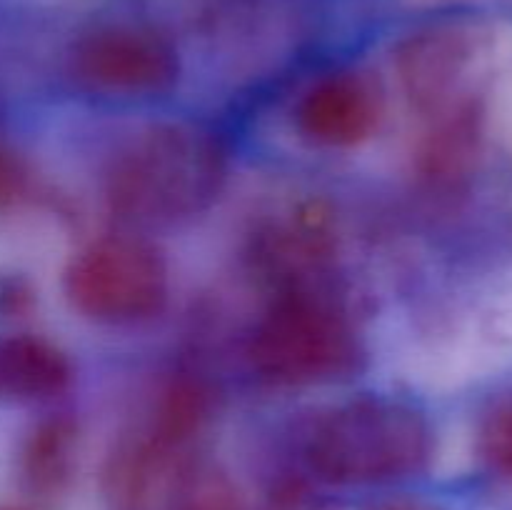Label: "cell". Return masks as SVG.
Instances as JSON below:
<instances>
[{
  "label": "cell",
  "instance_id": "obj_1",
  "mask_svg": "<svg viewBox=\"0 0 512 510\" xmlns=\"http://www.w3.org/2000/svg\"><path fill=\"white\" fill-rule=\"evenodd\" d=\"M228 160L218 138L185 123L135 135L108 170L110 208L135 223H173L203 213L223 193Z\"/></svg>",
  "mask_w": 512,
  "mask_h": 510
},
{
  "label": "cell",
  "instance_id": "obj_2",
  "mask_svg": "<svg viewBox=\"0 0 512 510\" xmlns=\"http://www.w3.org/2000/svg\"><path fill=\"white\" fill-rule=\"evenodd\" d=\"M433 430L410 403L380 395L348 400L310 428L303 460L328 485H380L428 468Z\"/></svg>",
  "mask_w": 512,
  "mask_h": 510
},
{
  "label": "cell",
  "instance_id": "obj_3",
  "mask_svg": "<svg viewBox=\"0 0 512 510\" xmlns=\"http://www.w3.org/2000/svg\"><path fill=\"white\" fill-rule=\"evenodd\" d=\"M255 373L273 385L343 383L368 363V350L333 298L315 285L285 288L255 325L248 343Z\"/></svg>",
  "mask_w": 512,
  "mask_h": 510
},
{
  "label": "cell",
  "instance_id": "obj_4",
  "mask_svg": "<svg viewBox=\"0 0 512 510\" xmlns=\"http://www.w3.org/2000/svg\"><path fill=\"white\" fill-rule=\"evenodd\" d=\"M210 415V393L193 378L163 385L148 418L118 440L103 473V488L115 510H153L173 498L188 465L185 450Z\"/></svg>",
  "mask_w": 512,
  "mask_h": 510
},
{
  "label": "cell",
  "instance_id": "obj_5",
  "mask_svg": "<svg viewBox=\"0 0 512 510\" xmlns=\"http://www.w3.org/2000/svg\"><path fill=\"white\" fill-rule=\"evenodd\" d=\"M63 288L73 310L95 323H148L168 305V260L138 235H103L70 260Z\"/></svg>",
  "mask_w": 512,
  "mask_h": 510
},
{
  "label": "cell",
  "instance_id": "obj_6",
  "mask_svg": "<svg viewBox=\"0 0 512 510\" xmlns=\"http://www.w3.org/2000/svg\"><path fill=\"white\" fill-rule=\"evenodd\" d=\"M70 70L88 88L108 95H160L180 78V55L163 33L145 25L110 23L80 35Z\"/></svg>",
  "mask_w": 512,
  "mask_h": 510
},
{
  "label": "cell",
  "instance_id": "obj_7",
  "mask_svg": "<svg viewBox=\"0 0 512 510\" xmlns=\"http://www.w3.org/2000/svg\"><path fill=\"white\" fill-rule=\"evenodd\" d=\"M385 113L378 80L358 68L315 80L295 105V128L323 148H355L375 135Z\"/></svg>",
  "mask_w": 512,
  "mask_h": 510
},
{
  "label": "cell",
  "instance_id": "obj_8",
  "mask_svg": "<svg viewBox=\"0 0 512 510\" xmlns=\"http://www.w3.org/2000/svg\"><path fill=\"white\" fill-rule=\"evenodd\" d=\"M478 40L463 25H433L408 35L398 45L395 68L413 105L423 113L440 115L460 103L463 80L475 63Z\"/></svg>",
  "mask_w": 512,
  "mask_h": 510
},
{
  "label": "cell",
  "instance_id": "obj_9",
  "mask_svg": "<svg viewBox=\"0 0 512 510\" xmlns=\"http://www.w3.org/2000/svg\"><path fill=\"white\" fill-rule=\"evenodd\" d=\"M435 118V128L420 145L418 170L433 185L453 188L473 173L480 155L483 105L475 95H468Z\"/></svg>",
  "mask_w": 512,
  "mask_h": 510
},
{
  "label": "cell",
  "instance_id": "obj_10",
  "mask_svg": "<svg viewBox=\"0 0 512 510\" xmlns=\"http://www.w3.org/2000/svg\"><path fill=\"white\" fill-rule=\"evenodd\" d=\"M78 438V423L70 415H53L30 433L20 465L30 493L50 498L68 488L78 460Z\"/></svg>",
  "mask_w": 512,
  "mask_h": 510
},
{
  "label": "cell",
  "instance_id": "obj_11",
  "mask_svg": "<svg viewBox=\"0 0 512 510\" xmlns=\"http://www.w3.org/2000/svg\"><path fill=\"white\" fill-rule=\"evenodd\" d=\"M478 453L493 473L512 478V390L495 398L480 418Z\"/></svg>",
  "mask_w": 512,
  "mask_h": 510
},
{
  "label": "cell",
  "instance_id": "obj_12",
  "mask_svg": "<svg viewBox=\"0 0 512 510\" xmlns=\"http://www.w3.org/2000/svg\"><path fill=\"white\" fill-rule=\"evenodd\" d=\"M360 510H445L443 505L435 500L423 498V495H410V493H395L375 498L365 503Z\"/></svg>",
  "mask_w": 512,
  "mask_h": 510
},
{
  "label": "cell",
  "instance_id": "obj_13",
  "mask_svg": "<svg viewBox=\"0 0 512 510\" xmlns=\"http://www.w3.org/2000/svg\"><path fill=\"white\" fill-rule=\"evenodd\" d=\"M268 510H300V508H295V505H275V508H268Z\"/></svg>",
  "mask_w": 512,
  "mask_h": 510
},
{
  "label": "cell",
  "instance_id": "obj_14",
  "mask_svg": "<svg viewBox=\"0 0 512 510\" xmlns=\"http://www.w3.org/2000/svg\"><path fill=\"white\" fill-rule=\"evenodd\" d=\"M5 510H20V508H5Z\"/></svg>",
  "mask_w": 512,
  "mask_h": 510
}]
</instances>
